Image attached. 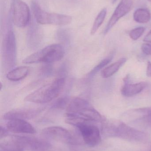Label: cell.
<instances>
[{
    "label": "cell",
    "instance_id": "6da1fadb",
    "mask_svg": "<svg viewBox=\"0 0 151 151\" xmlns=\"http://www.w3.org/2000/svg\"><path fill=\"white\" fill-rule=\"evenodd\" d=\"M51 145L45 139L32 137L13 136L0 143V150L11 151H49Z\"/></svg>",
    "mask_w": 151,
    "mask_h": 151
},
{
    "label": "cell",
    "instance_id": "7a4b0ae2",
    "mask_svg": "<svg viewBox=\"0 0 151 151\" xmlns=\"http://www.w3.org/2000/svg\"><path fill=\"white\" fill-rule=\"evenodd\" d=\"M102 132L107 137H118L129 142H143L147 138L144 132L136 129L119 121L104 123Z\"/></svg>",
    "mask_w": 151,
    "mask_h": 151
},
{
    "label": "cell",
    "instance_id": "3957f363",
    "mask_svg": "<svg viewBox=\"0 0 151 151\" xmlns=\"http://www.w3.org/2000/svg\"><path fill=\"white\" fill-rule=\"evenodd\" d=\"M65 84L64 78H57L31 92L26 96L25 101L38 104L49 103L59 96Z\"/></svg>",
    "mask_w": 151,
    "mask_h": 151
},
{
    "label": "cell",
    "instance_id": "277c9868",
    "mask_svg": "<svg viewBox=\"0 0 151 151\" xmlns=\"http://www.w3.org/2000/svg\"><path fill=\"white\" fill-rule=\"evenodd\" d=\"M65 49L60 44H52L26 57L22 62L25 64L55 63L64 58Z\"/></svg>",
    "mask_w": 151,
    "mask_h": 151
},
{
    "label": "cell",
    "instance_id": "5b68a950",
    "mask_svg": "<svg viewBox=\"0 0 151 151\" xmlns=\"http://www.w3.org/2000/svg\"><path fill=\"white\" fill-rule=\"evenodd\" d=\"M31 7L36 22L41 24L66 25L72 20V17L68 15L45 11L35 2L32 3Z\"/></svg>",
    "mask_w": 151,
    "mask_h": 151
},
{
    "label": "cell",
    "instance_id": "8992f818",
    "mask_svg": "<svg viewBox=\"0 0 151 151\" xmlns=\"http://www.w3.org/2000/svg\"><path fill=\"white\" fill-rule=\"evenodd\" d=\"M42 135L49 140H54L66 144L74 145L76 141L72 133L62 127H48L42 130Z\"/></svg>",
    "mask_w": 151,
    "mask_h": 151
},
{
    "label": "cell",
    "instance_id": "52a82bcc",
    "mask_svg": "<svg viewBox=\"0 0 151 151\" xmlns=\"http://www.w3.org/2000/svg\"><path fill=\"white\" fill-rule=\"evenodd\" d=\"M31 17L29 7L22 0H14L12 5V21L19 28H24L29 24Z\"/></svg>",
    "mask_w": 151,
    "mask_h": 151
},
{
    "label": "cell",
    "instance_id": "ba28073f",
    "mask_svg": "<svg viewBox=\"0 0 151 151\" xmlns=\"http://www.w3.org/2000/svg\"><path fill=\"white\" fill-rule=\"evenodd\" d=\"M77 128L84 142L89 147H95L100 143L101 133L97 126L92 123H87L79 125Z\"/></svg>",
    "mask_w": 151,
    "mask_h": 151
},
{
    "label": "cell",
    "instance_id": "9c48e42d",
    "mask_svg": "<svg viewBox=\"0 0 151 151\" xmlns=\"http://www.w3.org/2000/svg\"><path fill=\"white\" fill-rule=\"evenodd\" d=\"M16 47L15 35L12 30H9L5 35L3 41L4 58L9 67H13L15 65Z\"/></svg>",
    "mask_w": 151,
    "mask_h": 151
},
{
    "label": "cell",
    "instance_id": "30bf717a",
    "mask_svg": "<svg viewBox=\"0 0 151 151\" xmlns=\"http://www.w3.org/2000/svg\"><path fill=\"white\" fill-rule=\"evenodd\" d=\"M133 4V0H121L104 29V35L107 34L121 18L130 11Z\"/></svg>",
    "mask_w": 151,
    "mask_h": 151
},
{
    "label": "cell",
    "instance_id": "8fae6325",
    "mask_svg": "<svg viewBox=\"0 0 151 151\" xmlns=\"http://www.w3.org/2000/svg\"><path fill=\"white\" fill-rule=\"evenodd\" d=\"M42 111L41 109L35 108H17L6 112L4 119L7 120L11 119H30L36 117Z\"/></svg>",
    "mask_w": 151,
    "mask_h": 151
},
{
    "label": "cell",
    "instance_id": "7c38bea8",
    "mask_svg": "<svg viewBox=\"0 0 151 151\" xmlns=\"http://www.w3.org/2000/svg\"><path fill=\"white\" fill-rule=\"evenodd\" d=\"M6 127L8 130L15 134H34L35 128L25 120L11 119L8 120Z\"/></svg>",
    "mask_w": 151,
    "mask_h": 151
},
{
    "label": "cell",
    "instance_id": "4fadbf2b",
    "mask_svg": "<svg viewBox=\"0 0 151 151\" xmlns=\"http://www.w3.org/2000/svg\"><path fill=\"white\" fill-rule=\"evenodd\" d=\"M132 113L135 116V122L151 128V107L136 109Z\"/></svg>",
    "mask_w": 151,
    "mask_h": 151
},
{
    "label": "cell",
    "instance_id": "5bb4252c",
    "mask_svg": "<svg viewBox=\"0 0 151 151\" xmlns=\"http://www.w3.org/2000/svg\"><path fill=\"white\" fill-rule=\"evenodd\" d=\"M125 84L121 89V93L124 96L131 97L141 93L147 86L145 82L138 83H129L127 82L126 79H124Z\"/></svg>",
    "mask_w": 151,
    "mask_h": 151
},
{
    "label": "cell",
    "instance_id": "9a60e30c",
    "mask_svg": "<svg viewBox=\"0 0 151 151\" xmlns=\"http://www.w3.org/2000/svg\"><path fill=\"white\" fill-rule=\"evenodd\" d=\"M90 105L88 102L82 99L74 97L67 101L66 104V112L76 113Z\"/></svg>",
    "mask_w": 151,
    "mask_h": 151
},
{
    "label": "cell",
    "instance_id": "2e32d148",
    "mask_svg": "<svg viewBox=\"0 0 151 151\" xmlns=\"http://www.w3.org/2000/svg\"><path fill=\"white\" fill-rule=\"evenodd\" d=\"M29 72L28 66H19L10 70L6 74V78L12 81H17L25 78Z\"/></svg>",
    "mask_w": 151,
    "mask_h": 151
},
{
    "label": "cell",
    "instance_id": "e0dca14e",
    "mask_svg": "<svg viewBox=\"0 0 151 151\" xmlns=\"http://www.w3.org/2000/svg\"><path fill=\"white\" fill-rule=\"evenodd\" d=\"M126 62V58H120L117 62L113 63L105 68L101 73V76L104 78H109L114 75L119 70L120 68Z\"/></svg>",
    "mask_w": 151,
    "mask_h": 151
},
{
    "label": "cell",
    "instance_id": "ac0fdd59",
    "mask_svg": "<svg viewBox=\"0 0 151 151\" xmlns=\"http://www.w3.org/2000/svg\"><path fill=\"white\" fill-rule=\"evenodd\" d=\"M151 18L150 10L145 8H140L135 11L134 14V19L136 22L141 24L148 23Z\"/></svg>",
    "mask_w": 151,
    "mask_h": 151
},
{
    "label": "cell",
    "instance_id": "d6986e66",
    "mask_svg": "<svg viewBox=\"0 0 151 151\" xmlns=\"http://www.w3.org/2000/svg\"><path fill=\"white\" fill-rule=\"evenodd\" d=\"M107 13V9L104 8L97 16L90 31V34L94 35L103 23Z\"/></svg>",
    "mask_w": 151,
    "mask_h": 151
},
{
    "label": "cell",
    "instance_id": "ffe728a7",
    "mask_svg": "<svg viewBox=\"0 0 151 151\" xmlns=\"http://www.w3.org/2000/svg\"><path fill=\"white\" fill-rule=\"evenodd\" d=\"M113 58V54L110 55L109 56L107 57L106 58H105L103 60H102L98 65H97L89 73V75L92 76V75H95L96 73H97L98 71L103 68L105 65H107L108 64L111 62Z\"/></svg>",
    "mask_w": 151,
    "mask_h": 151
},
{
    "label": "cell",
    "instance_id": "44dd1931",
    "mask_svg": "<svg viewBox=\"0 0 151 151\" xmlns=\"http://www.w3.org/2000/svg\"><path fill=\"white\" fill-rule=\"evenodd\" d=\"M145 30V28L142 27H137L129 32V36L132 40H137L142 35Z\"/></svg>",
    "mask_w": 151,
    "mask_h": 151
},
{
    "label": "cell",
    "instance_id": "7402d4cb",
    "mask_svg": "<svg viewBox=\"0 0 151 151\" xmlns=\"http://www.w3.org/2000/svg\"><path fill=\"white\" fill-rule=\"evenodd\" d=\"M142 50L144 54L147 55H151V45L149 43H144L142 46Z\"/></svg>",
    "mask_w": 151,
    "mask_h": 151
},
{
    "label": "cell",
    "instance_id": "603a6c76",
    "mask_svg": "<svg viewBox=\"0 0 151 151\" xmlns=\"http://www.w3.org/2000/svg\"><path fill=\"white\" fill-rule=\"evenodd\" d=\"M9 132V131L7 128H5L1 126V129H0V139L1 140L5 138L6 137L8 136Z\"/></svg>",
    "mask_w": 151,
    "mask_h": 151
},
{
    "label": "cell",
    "instance_id": "cb8c5ba5",
    "mask_svg": "<svg viewBox=\"0 0 151 151\" xmlns=\"http://www.w3.org/2000/svg\"><path fill=\"white\" fill-rule=\"evenodd\" d=\"M146 75L148 77H151V63L150 61H149L147 63Z\"/></svg>",
    "mask_w": 151,
    "mask_h": 151
},
{
    "label": "cell",
    "instance_id": "d4e9b609",
    "mask_svg": "<svg viewBox=\"0 0 151 151\" xmlns=\"http://www.w3.org/2000/svg\"><path fill=\"white\" fill-rule=\"evenodd\" d=\"M144 41L151 43V31H150L144 39Z\"/></svg>",
    "mask_w": 151,
    "mask_h": 151
},
{
    "label": "cell",
    "instance_id": "484cf974",
    "mask_svg": "<svg viewBox=\"0 0 151 151\" xmlns=\"http://www.w3.org/2000/svg\"><path fill=\"white\" fill-rule=\"evenodd\" d=\"M117 0H113L112 3L113 4H114V3L116 2L117 1Z\"/></svg>",
    "mask_w": 151,
    "mask_h": 151
},
{
    "label": "cell",
    "instance_id": "4316f807",
    "mask_svg": "<svg viewBox=\"0 0 151 151\" xmlns=\"http://www.w3.org/2000/svg\"><path fill=\"white\" fill-rule=\"evenodd\" d=\"M0 151H11L4 150H0Z\"/></svg>",
    "mask_w": 151,
    "mask_h": 151
},
{
    "label": "cell",
    "instance_id": "83f0119b",
    "mask_svg": "<svg viewBox=\"0 0 151 151\" xmlns=\"http://www.w3.org/2000/svg\"><path fill=\"white\" fill-rule=\"evenodd\" d=\"M148 1H149L151 2V0H148Z\"/></svg>",
    "mask_w": 151,
    "mask_h": 151
},
{
    "label": "cell",
    "instance_id": "f1b7e54d",
    "mask_svg": "<svg viewBox=\"0 0 151 151\" xmlns=\"http://www.w3.org/2000/svg\"><path fill=\"white\" fill-rule=\"evenodd\" d=\"M150 151H151V148H150Z\"/></svg>",
    "mask_w": 151,
    "mask_h": 151
}]
</instances>
